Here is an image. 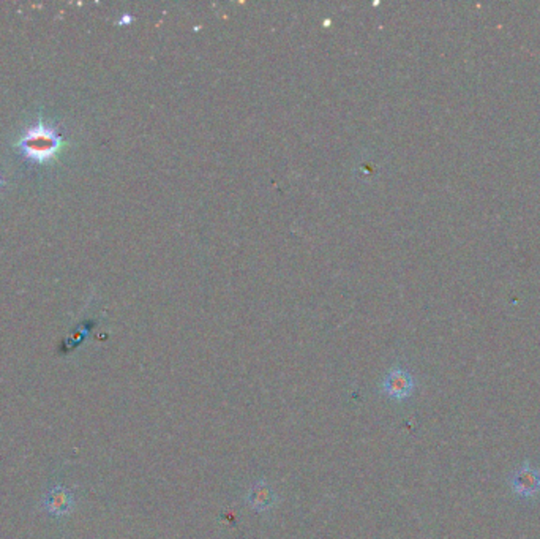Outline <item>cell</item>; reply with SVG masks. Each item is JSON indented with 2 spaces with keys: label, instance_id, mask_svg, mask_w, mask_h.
Wrapping results in <instances>:
<instances>
[{
  "label": "cell",
  "instance_id": "6da1fadb",
  "mask_svg": "<svg viewBox=\"0 0 540 539\" xmlns=\"http://www.w3.org/2000/svg\"><path fill=\"white\" fill-rule=\"evenodd\" d=\"M17 148L26 159L45 163L52 160L62 148V135L52 127L38 122L24 131Z\"/></svg>",
  "mask_w": 540,
  "mask_h": 539
},
{
  "label": "cell",
  "instance_id": "7a4b0ae2",
  "mask_svg": "<svg viewBox=\"0 0 540 539\" xmlns=\"http://www.w3.org/2000/svg\"><path fill=\"white\" fill-rule=\"evenodd\" d=\"M513 489L515 492L523 496H531L539 492L540 473L531 465H523L513 476Z\"/></svg>",
  "mask_w": 540,
  "mask_h": 539
},
{
  "label": "cell",
  "instance_id": "3957f363",
  "mask_svg": "<svg viewBox=\"0 0 540 539\" xmlns=\"http://www.w3.org/2000/svg\"><path fill=\"white\" fill-rule=\"evenodd\" d=\"M384 387L389 396L395 398H404L406 396H409L412 389V380L404 371H395L387 377Z\"/></svg>",
  "mask_w": 540,
  "mask_h": 539
},
{
  "label": "cell",
  "instance_id": "277c9868",
  "mask_svg": "<svg viewBox=\"0 0 540 539\" xmlns=\"http://www.w3.org/2000/svg\"><path fill=\"white\" fill-rule=\"evenodd\" d=\"M250 501L256 510H265L272 503V492L265 486L254 487L250 494Z\"/></svg>",
  "mask_w": 540,
  "mask_h": 539
}]
</instances>
